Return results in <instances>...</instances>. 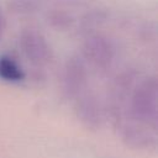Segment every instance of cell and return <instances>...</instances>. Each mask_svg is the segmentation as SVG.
I'll return each instance as SVG.
<instances>
[{"label": "cell", "instance_id": "1", "mask_svg": "<svg viewBox=\"0 0 158 158\" xmlns=\"http://www.w3.org/2000/svg\"><path fill=\"white\" fill-rule=\"evenodd\" d=\"M128 121L157 130L158 116V83L154 75L147 77L137 83L130 96ZM121 122V123H123ZM120 123V125H121Z\"/></svg>", "mask_w": 158, "mask_h": 158}, {"label": "cell", "instance_id": "2", "mask_svg": "<svg viewBox=\"0 0 158 158\" xmlns=\"http://www.w3.org/2000/svg\"><path fill=\"white\" fill-rule=\"evenodd\" d=\"M116 58V46L106 36L95 35L89 37L83 44V59L96 70L110 69Z\"/></svg>", "mask_w": 158, "mask_h": 158}, {"label": "cell", "instance_id": "3", "mask_svg": "<svg viewBox=\"0 0 158 158\" xmlns=\"http://www.w3.org/2000/svg\"><path fill=\"white\" fill-rule=\"evenodd\" d=\"M21 52L33 65L42 67L53 58V51L47 38L35 28H25L19 37Z\"/></svg>", "mask_w": 158, "mask_h": 158}, {"label": "cell", "instance_id": "4", "mask_svg": "<svg viewBox=\"0 0 158 158\" xmlns=\"http://www.w3.org/2000/svg\"><path fill=\"white\" fill-rule=\"evenodd\" d=\"M88 83V67L83 58L73 56L67 59L62 73V88L68 99L81 95Z\"/></svg>", "mask_w": 158, "mask_h": 158}, {"label": "cell", "instance_id": "5", "mask_svg": "<svg viewBox=\"0 0 158 158\" xmlns=\"http://www.w3.org/2000/svg\"><path fill=\"white\" fill-rule=\"evenodd\" d=\"M75 112L80 122L90 130H98L102 125L104 110L94 94L83 93L77 98Z\"/></svg>", "mask_w": 158, "mask_h": 158}, {"label": "cell", "instance_id": "6", "mask_svg": "<svg viewBox=\"0 0 158 158\" xmlns=\"http://www.w3.org/2000/svg\"><path fill=\"white\" fill-rule=\"evenodd\" d=\"M0 79L7 83H20L25 79V73L19 63L10 56H0Z\"/></svg>", "mask_w": 158, "mask_h": 158}, {"label": "cell", "instance_id": "7", "mask_svg": "<svg viewBox=\"0 0 158 158\" xmlns=\"http://www.w3.org/2000/svg\"><path fill=\"white\" fill-rule=\"evenodd\" d=\"M51 23L54 26V27H58V28H64L65 26L70 25L72 22V19L65 14V12H56L51 16Z\"/></svg>", "mask_w": 158, "mask_h": 158}, {"label": "cell", "instance_id": "8", "mask_svg": "<svg viewBox=\"0 0 158 158\" xmlns=\"http://www.w3.org/2000/svg\"><path fill=\"white\" fill-rule=\"evenodd\" d=\"M5 26H6L5 16H4V14H2V11H1V9H0V41H1L2 35H4V32H5Z\"/></svg>", "mask_w": 158, "mask_h": 158}]
</instances>
